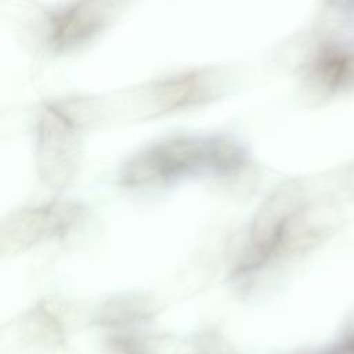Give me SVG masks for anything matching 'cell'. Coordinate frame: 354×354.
<instances>
[{"label": "cell", "mask_w": 354, "mask_h": 354, "mask_svg": "<svg viewBox=\"0 0 354 354\" xmlns=\"http://www.w3.org/2000/svg\"><path fill=\"white\" fill-rule=\"evenodd\" d=\"M245 165L243 151L227 140L176 137L136 153L123 165L119 181L133 188L159 185L192 174H232Z\"/></svg>", "instance_id": "1"}, {"label": "cell", "mask_w": 354, "mask_h": 354, "mask_svg": "<svg viewBox=\"0 0 354 354\" xmlns=\"http://www.w3.org/2000/svg\"><path fill=\"white\" fill-rule=\"evenodd\" d=\"M76 137L73 123L61 111L50 112L41 123L39 163L43 180L53 187H65L76 170Z\"/></svg>", "instance_id": "2"}, {"label": "cell", "mask_w": 354, "mask_h": 354, "mask_svg": "<svg viewBox=\"0 0 354 354\" xmlns=\"http://www.w3.org/2000/svg\"><path fill=\"white\" fill-rule=\"evenodd\" d=\"M80 216L76 203L53 201L21 210L3 228V241H11V248H28L39 241L65 234Z\"/></svg>", "instance_id": "3"}, {"label": "cell", "mask_w": 354, "mask_h": 354, "mask_svg": "<svg viewBox=\"0 0 354 354\" xmlns=\"http://www.w3.org/2000/svg\"><path fill=\"white\" fill-rule=\"evenodd\" d=\"M111 354H148L144 347L129 336H115L111 340Z\"/></svg>", "instance_id": "4"}]
</instances>
